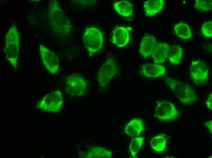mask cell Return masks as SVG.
I'll return each instance as SVG.
<instances>
[{"label":"cell","instance_id":"cell-7","mask_svg":"<svg viewBox=\"0 0 212 158\" xmlns=\"http://www.w3.org/2000/svg\"><path fill=\"white\" fill-rule=\"evenodd\" d=\"M87 83L86 79L82 76L73 74L68 76L65 80L66 91L71 96L78 97L81 96L86 91Z\"/></svg>","mask_w":212,"mask_h":158},{"label":"cell","instance_id":"cell-3","mask_svg":"<svg viewBox=\"0 0 212 158\" xmlns=\"http://www.w3.org/2000/svg\"><path fill=\"white\" fill-rule=\"evenodd\" d=\"M164 80L183 105H187L199 99L196 91L189 84L169 77H165Z\"/></svg>","mask_w":212,"mask_h":158},{"label":"cell","instance_id":"cell-15","mask_svg":"<svg viewBox=\"0 0 212 158\" xmlns=\"http://www.w3.org/2000/svg\"><path fill=\"white\" fill-rule=\"evenodd\" d=\"M81 156L87 158H110L112 155V152L105 148L97 146L90 147L85 152H82Z\"/></svg>","mask_w":212,"mask_h":158},{"label":"cell","instance_id":"cell-18","mask_svg":"<svg viewBox=\"0 0 212 158\" xmlns=\"http://www.w3.org/2000/svg\"><path fill=\"white\" fill-rule=\"evenodd\" d=\"M113 6L117 13L122 16L129 17L132 15L133 7L129 1L122 0L115 2Z\"/></svg>","mask_w":212,"mask_h":158},{"label":"cell","instance_id":"cell-8","mask_svg":"<svg viewBox=\"0 0 212 158\" xmlns=\"http://www.w3.org/2000/svg\"><path fill=\"white\" fill-rule=\"evenodd\" d=\"M179 115L176 108L172 103L162 101L157 104L154 116L159 120L169 122L178 118Z\"/></svg>","mask_w":212,"mask_h":158},{"label":"cell","instance_id":"cell-5","mask_svg":"<svg viewBox=\"0 0 212 158\" xmlns=\"http://www.w3.org/2000/svg\"><path fill=\"white\" fill-rule=\"evenodd\" d=\"M118 72L115 60L111 56H109L97 73V81L100 87L103 88L106 87Z\"/></svg>","mask_w":212,"mask_h":158},{"label":"cell","instance_id":"cell-19","mask_svg":"<svg viewBox=\"0 0 212 158\" xmlns=\"http://www.w3.org/2000/svg\"><path fill=\"white\" fill-rule=\"evenodd\" d=\"M183 55V51L178 45L172 46L170 47L168 57L170 64L172 65L178 64L180 61Z\"/></svg>","mask_w":212,"mask_h":158},{"label":"cell","instance_id":"cell-22","mask_svg":"<svg viewBox=\"0 0 212 158\" xmlns=\"http://www.w3.org/2000/svg\"><path fill=\"white\" fill-rule=\"evenodd\" d=\"M144 137H135L131 141L129 149L131 156L134 157L137 154L143 144Z\"/></svg>","mask_w":212,"mask_h":158},{"label":"cell","instance_id":"cell-4","mask_svg":"<svg viewBox=\"0 0 212 158\" xmlns=\"http://www.w3.org/2000/svg\"><path fill=\"white\" fill-rule=\"evenodd\" d=\"M83 41L89 55L91 56L102 47L103 38L102 32L96 27H88L83 33Z\"/></svg>","mask_w":212,"mask_h":158},{"label":"cell","instance_id":"cell-2","mask_svg":"<svg viewBox=\"0 0 212 158\" xmlns=\"http://www.w3.org/2000/svg\"><path fill=\"white\" fill-rule=\"evenodd\" d=\"M20 36L16 26L12 24L6 36L4 53L7 60L16 69L20 48Z\"/></svg>","mask_w":212,"mask_h":158},{"label":"cell","instance_id":"cell-10","mask_svg":"<svg viewBox=\"0 0 212 158\" xmlns=\"http://www.w3.org/2000/svg\"><path fill=\"white\" fill-rule=\"evenodd\" d=\"M190 77L196 83H205L208 77V69L203 62L194 60L192 62L189 67Z\"/></svg>","mask_w":212,"mask_h":158},{"label":"cell","instance_id":"cell-24","mask_svg":"<svg viewBox=\"0 0 212 158\" xmlns=\"http://www.w3.org/2000/svg\"><path fill=\"white\" fill-rule=\"evenodd\" d=\"M201 31L203 35L207 37L212 36V21L210 20L205 22L202 26Z\"/></svg>","mask_w":212,"mask_h":158},{"label":"cell","instance_id":"cell-11","mask_svg":"<svg viewBox=\"0 0 212 158\" xmlns=\"http://www.w3.org/2000/svg\"><path fill=\"white\" fill-rule=\"evenodd\" d=\"M132 29L129 27L118 26L116 27L113 33V43L119 47L125 46L130 40L129 32Z\"/></svg>","mask_w":212,"mask_h":158},{"label":"cell","instance_id":"cell-9","mask_svg":"<svg viewBox=\"0 0 212 158\" xmlns=\"http://www.w3.org/2000/svg\"><path fill=\"white\" fill-rule=\"evenodd\" d=\"M39 50L41 60L46 69L51 74H55L59 68L58 57L43 44H40Z\"/></svg>","mask_w":212,"mask_h":158},{"label":"cell","instance_id":"cell-13","mask_svg":"<svg viewBox=\"0 0 212 158\" xmlns=\"http://www.w3.org/2000/svg\"><path fill=\"white\" fill-rule=\"evenodd\" d=\"M157 41L155 37L150 34L145 35L142 38L139 46V53L144 58L151 55Z\"/></svg>","mask_w":212,"mask_h":158},{"label":"cell","instance_id":"cell-12","mask_svg":"<svg viewBox=\"0 0 212 158\" xmlns=\"http://www.w3.org/2000/svg\"><path fill=\"white\" fill-rule=\"evenodd\" d=\"M140 72L146 77L157 78L165 74L166 68L164 66L158 64H147L141 67Z\"/></svg>","mask_w":212,"mask_h":158},{"label":"cell","instance_id":"cell-20","mask_svg":"<svg viewBox=\"0 0 212 158\" xmlns=\"http://www.w3.org/2000/svg\"><path fill=\"white\" fill-rule=\"evenodd\" d=\"M166 135L161 134L154 137L151 140V146L154 151L161 152L165 149L167 143Z\"/></svg>","mask_w":212,"mask_h":158},{"label":"cell","instance_id":"cell-1","mask_svg":"<svg viewBox=\"0 0 212 158\" xmlns=\"http://www.w3.org/2000/svg\"><path fill=\"white\" fill-rule=\"evenodd\" d=\"M48 15L49 23L56 35L65 37L69 34L72 29V24L57 1L49 2Z\"/></svg>","mask_w":212,"mask_h":158},{"label":"cell","instance_id":"cell-26","mask_svg":"<svg viewBox=\"0 0 212 158\" xmlns=\"http://www.w3.org/2000/svg\"><path fill=\"white\" fill-rule=\"evenodd\" d=\"M205 126L207 128L211 134L212 133V121H207L204 123Z\"/></svg>","mask_w":212,"mask_h":158},{"label":"cell","instance_id":"cell-17","mask_svg":"<svg viewBox=\"0 0 212 158\" xmlns=\"http://www.w3.org/2000/svg\"><path fill=\"white\" fill-rule=\"evenodd\" d=\"M144 128V124L142 119L136 118L128 123L126 125L125 131L129 137H135L143 132Z\"/></svg>","mask_w":212,"mask_h":158},{"label":"cell","instance_id":"cell-23","mask_svg":"<svg viewBox=\"0 0 212 158\" xmlns=\"http://www.w3.org/2000/svg\"><path fill=\"white\" fill-rule=\"evenodd\" d=\"M212 0H196L195 6L196 8L203 11H211L212 9Z\"/></svg>","mask_w":212,"mask_h":158},{"label":"cell","instance_id":"cell-21","mask_svg":"<svg viewBox=\"0 0 212 158\" xmlns=\"http://www.w3.org/2000/svg\"><path fill=\"white\" fill-rule=\"evenodd\" d=\"M174 30L176 34L182 39H188L192 37L190 27L186 23L180 22L176 24L174 26Z\"/></svg>","mask_w":212,"mask_h":158},{"label":"cell","instance_id":"cell-6","mask_svg":"<svg viewBox=\"0 0 212 158\" xmlns=\"http://www.w3.org/2000/svg\"><path fill=\"white\" fill-rule=\"evenodd\" d=\"M63 104L62 93L56 90L50 92L39 100L37 104L39 109L50 112H57L61 108Z\"/></svg>","mask_w":212,"mask_h":158},{"label":"cell","instance_id":"cell-25","mask_svg":"<svg viewBox=\"0 0 212 158\" xmlns=\"http://www.w3.org/2000/svg\"><path fill=\"white\" fill-rule=\"evenodd\" d=\"M206 104L209 109H212V94L211 93L208 97L206 102Z\"/></svg>","mask_w":212,"mask_h":158},{"label":"cell","instance_id":"cell-16","mask_svg":"<svg viewBox=\"0 0 212 158\" xmlns=\"http://www.w3.org/2000/svg\"><path fill=\"white\" fill-rule=\"evenodd\" d=\"M165 4L164 0H148L144 2L143 7L145 15L151 17L161 12Z\"/></svg>","mask_w":212,"mask_h":158},{"label":"cell","instance_id":"cell-14","mask_svg":"<svg viewBox=\"0 0 212 158\" xmlns=\"http://www.w3.org/2000/svg\"><path fill=\"white\" fill-rule=\"evenodd\" d=\"M170 46L166 42H161L157 43L151 54L155 63L162 64L168 57Z\"/></svg>","mask_w":212,"mask_h":158}]
</instances>
